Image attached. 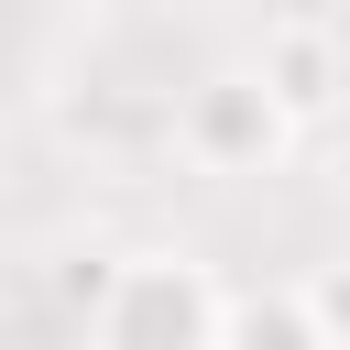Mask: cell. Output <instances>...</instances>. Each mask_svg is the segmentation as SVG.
Segmentation results:
<instances>
[{"mask_svg": "<svg viewBox=\"0 0 350 350\" xmlns=\"http://www.w3.org/2000/svg\"><path fill=\"white\" fill-rule=\"evenodd\" d=\"M219 295H230V284H219L197 252L142 241V252H109V262L88 273L77 339H88V350H219Z\"/></svg>", "mask_w": 350, "mask_h": 350, "instance_id": "1", "label": "cell"}, {"mask_svg": "<svg viewBox=\"0 0 350 350\" xmlns=\"http://www.w3.org/2000/svg\"><path fill=\"white\" fill-rule=\"evenodd\" d=\"M284 153H295V120H284V98H273L252 66H208V77L175 98V164H186V175L241 186V175H273Z\"/></svg>", "mask_w": 350, "mask_h": 350, "instance_id": "2", "label": "cell"}, {"mask_svg": "<svg viewBox=\"0 0 350 350\" xmlns=\"http://www.w3.org/2000/svg\"><path fill=\"white\" fill-rule=\"evenodd\" d=\"M241 66L284 98V120H295V131H317V120L339 109V88H350V44H339V22H317V11H273V22H262V44H252Z\"/></svg>", "mask_w": 350, "mask_h": 350, "instance_id": "3", "label": "cell"}, {"mask_svg": "<svg viewBox=\"0 0 350 350\" xmlns=\"http://www.w3.org/2000/svg\"><path fill=\"white\" fill-rule=\"evenodd\" d=\"M219 350H328V339L295 284H252V295H219Z\"/></svg>", "mask_w": 350, "mask_h": 350, "instance_id": "4", "label": "cell"}, {"mask_svg": "<svg viewBox=\"0 0 350 350\" xmlns=\"http://www.w3.org/2000/svg\"><path fill=\"white\" fill-rule=\"evenodd\" d=\"M295 295H306V317H317V339H328V350H350V252H328V262H306V273H295Z\"/></svg>", "mask_w": 350, "mask_h": 350, "instance_id": "5", "label": "cell"}]
</instances>
